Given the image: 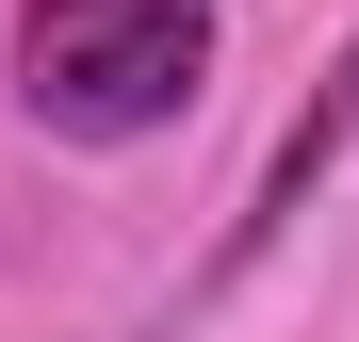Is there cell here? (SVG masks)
I'll use <instances>...</instances> for the list:
<instances>
[{"label": "cell", "instance_id": "cell-2", "mask_svg": "<svg viewBox=\"0 0 359 342\" xmlns=\"http://www.w3.org/2000/svg\"><path fill=\"white\" fill-rule=\"evenodd\" d=\"M343 147H359V49H343V66L311 82V114L278 131V163H262V196H245V228H229V261H212V277H245V261L278 245V228H294V212L327 196V163H343Z\"/></svg>", "mask_w": 359, "mask_h": 342}, {"label": "cell", "instance_id": "cell-1", "mask_svg": "<svg viewBox=\"0 0 359 342\" xmlns=\"http://www.w3.org/2000/svg\"><path fill=\"white\" fill-rule=\"evenodd\" d=\"M229 0H33L17 17V114L66 147H147L163 114H196Z\"/></svg>", "mask_w": 359, "mask_h": 342}]
</instances>
